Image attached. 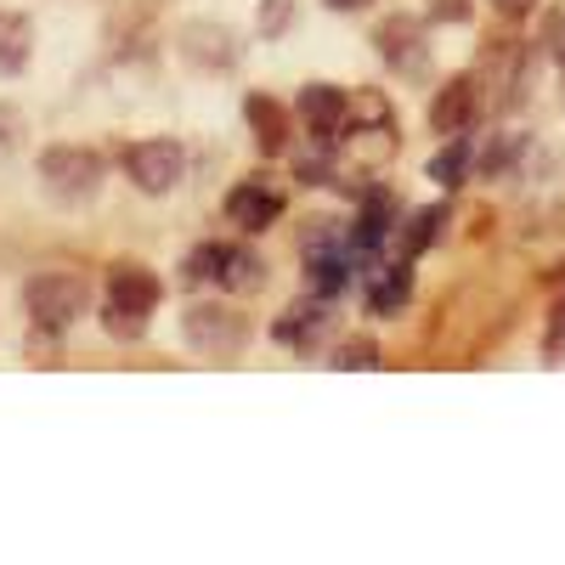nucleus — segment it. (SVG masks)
I'll return each instance as SVG.
<instances>
[{"label":"nucleus","mask_w":565,"mask_h":565,"mask_svg":"<svg viewBox=\"0 0 565 565\" xmlns=\"http://www.w3.org/2000/svg\"><path fill=\"white\" fill-rule=\"evenodd\" d=\"M159 300H164V282H159L148 266H114V271H108V306H114V311L153 317Z\"/></svg>","instance_id":"nucleus-7"},{"label":"nucleus","mask_w":565,"mask_h":565,"mask_svg":"<svg viewBox=\"0 0 565 565\" xmlns=\"http://www.w3.org/2000/svg\"><path fill=\"white\" fill-rule=\"evenodd\" d=\"M277 215H282V193L266 175H255V181H244V186H232V193H226V221L238 232H266Z\"/></svg>","instance_id":"nucleus-6"},{"label":"nucleus","mask_w":565,"mask_h":565,"mask_svg":"<svg viewBox=\"0 0 565 565\" xmlns=\"http://www.w3.org/2000/svg\"><path fill=\"white\" fill-rule=\"evenodd\" d=\"M221 255H226V244H199L193 255H186L181 277H186V282H215V277H221Z\"/></svg>","instance_id":"nucleus-19"},{"label":"nucleus","mask_w":565,"mask_h":565,"mask_svg":"<svg viewBox=\"0 0 565 565\" xmlns=\"http://www.w3.org/2000/svg\"><path fill=\"white\" fill-rule=\"evenodd\" d=\"M322 322H328V311H322L317 300H311V306L300 300V306H289V311L277 317V328H271V334H277L282 345H311V340L322 334Z\"/></svg>","instance_id":"nucleus-16"},{"label":"nucleus","mask_w":565,"mask_h":565,"mask_svg":"<svg viewBox=\"0 0 565 565\" xmlns=\"http://www.w3.org/2000/svg\"><path fill=\"white\" fill-rule=\"evenodd\" d=\"M441 226H447V210H441V204L418 210V215H413V226L402 232V255H407V260H413V255H424V249L436 244V232H441Z\"/></svg>","instance_id":"nucleus-17"},{"label":"nucleus","mask_w":565,"mask_h":565,"mask_svg":"<svg viewBox=\"0 0 565 565\" xmlns=\"http://www.w3.org/2000/svg\"><path fill=\"white\" fill-rule=\"evenodd\" d=\"M289 23H295V0H260V18H255L260 40H277V34H289Z\"/></svg>","instance_id":"nucleus-21"},{"label":"nucleus","mask_w":565,"mask_h":565,"mask_svg":"<svg viewBox=\"0 0 565 565\" xmlns=\"http://www.w3.org/2000/svg\"><path fill=\"white\" fill-rule=\"evenodd\" d=\"M537 45H543V52L565 68V7H554L548 18H543V34H537Z\"/></svg>","instance_id":"nucleus-22"},{"label":"nucleus","mask_w":565,"mask_h":565,"mask_svg":"<svg viewBox=\"0 0 565 565\" xmlns=\"http://www.w3.org/2000/svg\"><path fill=\"white\" fill-rule=\"evenodd\" d=\"M300 119L317 130V141H334L340 125L351 119V97L340 85H306L300 90Z\"/></svg>","instance_id":"nucleus-10"},{"label":"nucleus","mask_w":565,"mask_h":565,"mask_svg":"<svg viewBox=\"0 0 565 565\" xmlns=\"http://www.w3.org/2000/svg\"><path fill=\"white\" fill-rule=\"evenodd\" d=\"M380 57H385L391 68H402V74H418V68H424V29H418L413 18L385 23V29H380Z\"/></svg>","instance_id":"nucleus-11"},{"label":"nucleus","mask_w":565,"mask_h":565,"mask_svg":"<svg viewBox=\"0 0 565 565\" xmlns=\"http://www.w3.org/2000/svg\"><path fill=\"white\" fill-rule=\"evenodd\" d=\"M407 295H413V271H407V260L380 266V277H373V289H367V311H373V317H396V311L407 306Z\"/></svg>","instance_id":"nucleus-13"},{"label":"nucleus","mask_w":565,"mask_h":565,"mask_svg":"<svg viewBox=\"0 0 565 565\" xmlns=\"http://www.w3.org/2000/svg\"><path fill=\"white\" fill-rule=\"evenodd\" d=\"M543 356L548 362H559L565 356V295L554 300V311H548V328H543Z\"/></svg>","instance_id":"nucleus-23"},{"label":"nucleus","mask_w":565,"mask_h":565,"mask_svg":"<svg viewBox=\"0 0 565 565\" xmlns=\"http://www.w3.org/2000/svg\"><path fill=\"white\" fill-rule=\"evenodd\" d=\"M103 322H108V334L114 340H141V334H148V317H130V311H103Z\"/></svg>","instance_id":"nucleus-24"},{"label":"nucleus","mask_w":565,"mask_h":565,"mask_svg":"<svg viewBox=\"0 0 565 565\" xmlns=\"http://www.w3.org/2000/svg\"><path fill=\"white\" fill-rule=\"evenodd\" d=\"M334 367H340V373H367V367H380V345H373V340H345V345L334 351Z\"/></svg>","instance_id":"nucleus-20"},{"label":"nucleus","mask_w":565,"mask_h":565,"mask_svg":"<svg viewBox=\"0 0 565 565\" xmlns=\"http://www.w3.org/2000/svg\"><path fill=\"white\" fill-rule=\"evenodd\" d=\"M34 57V23L23 12H0V74H23Z\"/></svg>","instance_id":"nucleus-12"},{"label":"nucleus","mask_w":565,"mask_h":565,"mask_svg":"<svg viewBox=\"0 0 565 565\" xmlns=\"http://www.w3.org/2000/svg\"><path fill=\"white\" fill-rule=\"evenodd\" d=\"M125 170H130V181H136L148 199H164V193H175L181 175H186V153L175 148L170 136L130 141V148H125Z\"/></svg>","instance_id":"nucleus-4"},{"label":"nucleus","mask_w":565,"mask_h":565,"mask_svg":"<svg viewBox=\"0 0 565 565\" xmlns=\"http://www.w3.org/2000/svg\"><path fill=\"white\" fill-rule=\"evenodd\" d=\"M40 181H45V199L79 210L103 193V159L90 148H45L40 153Z\"/></svg>","instance_id":"nucleus-2"},{"label":"nucleus","mask_w":565,"mask_h":565,"mask_svg":"<svg viewBox=\"0 0 565 565\" xmlns=\"http://www.w3.org/2000/svg\"><path fill=\"white\" fill-rule=\"evenodd\" d=\"M244 119H249V130L260 141V153H282V148H289V119H282V108L271 97H249Z\"/></svg>","instance_id":"nucleus-15"},{"label":"nucleus","mask_w":565,"mask_h":565,"mask_svg":"<svg viewBox=\"0 0 565 565\" xmlns=\"http://www.w3.org/2000/svg\"><path fill=\"white\" fill-rule=\"evenodd\" d=\"M85 277L74 271H40L23 282V311L29 322L40 328V334H63V328H74L85 317Z\"/></svg>","instance_id":"nucleus-1"},{"label":"nucleus","mask_w":565,"mask_h":565,"mask_svg":"<svg viewBox=\"0 0 565 565\" xmlns=\"http://www.w3.org/2000/svg\"><path fill=\"white\" fill-rule=\"evenodd\" d=\"M521 148H526V141H521V136H509V141H492V148L481 153V170H487V175H498V170H509V164H514V153H521Z\"/></svg>","instance_id":"nucleus-25"},{"label":"nucleus","mask_w":565,"mask_h":565,"mask_svg":"<svg viewBox=\"0 0 565 565\" xmlns=\"http://www.w3.org/2000/svg\"><path fill=\"white\" fill-rule=\"evenodd\" d=\"M328 7H334V12H362L367 0H328Z\"/></svg>","instance_id":"nucleus-29"},{"label":"nucleus","mask_w":565,"mask_h":565,"mask_svg":"<svg viewBox=\"0 0 565 565\" xmlns=\"http://www.w3.org/2000/svg\"><path fill=\"white\" fill-rule=\"evenodd\" d=\"M260 282H266V260H260V255H249V249H232V244H226L215 289H226V295H255Z\"/></svg>","instance_id":"nucleus-14"},{"label":"nucleus","mask_w":565,"mask_h":565,"mask_svg":"<svg viewBox=\"0 0 565 565\" xmlns=\"http://www.w3.org/2000/svg\"><path fill=\"white\" fill-rule=\"evenodd\" d=\"M391 226H396V199L385 193V186H373V193L362 199V210H356V221H351V249L367 260L391 238Z\"/></svg>","instance_id":"nucleus-9"},{"label":"nucleus","mask_w":565,"mask_h":565,"mask_svg":"<svg viewBox=\"0 0 565 565\" xmlns=\"http://www.w3.org/2000/svg\"><path fill=\"white\" fill-rule=\"evenodd\" d=\"M430 18H436V23H463V18H469V0H436Z\"/></svg>","instance_id":"nucleus-27"},{"label":"nucleus","mask_w":565,"mask_h":565,"mask_svg":"<svg viewBox=\"0 0 565 565\" xmlns=\"http://www.w3.org/2000/svg\"><path fill=\"white\" fill-rule=\"evenodd\" d=\"M498 18H532L537 12V0H492Z\"/></svg>","instance_id":"nucleus-28"},{"label":"nucleus","mask_w":565,"mask_h":565,"mask_svg":"<svg viewBox=\"0 0 565 565\" xmlns=\"http://www.w3.org/2000/svg\"><path fill=\"white\" fill-rule=\"evenodd\" d=\"M476 114H481V90H476V79H469V74L447 79V85L436 90V103H430L436 136H463L469 125H476Z\"/></svg>","instance_id":"nucleus-8"},{"label":"nucleus","mask_w":565,"mask_h":565,"mask_svg":"<svg viewBox=\"0 0 565 565\" xmlns=\"http://www.w3.org/2000/svg\"><path fill=\"white\" fill-rule=\"evenodd\" d=\"M181 334H186V345H193V351L226 362V356H238L249 345V322L232 311V306H186Z\"/></svg>","instance_id":"nucleus-3"},{"label":"nucleus","mask_w":565,"mask_h":565,"mask_svg":"<svg viewBox=\"0 0 565 565\" xmlns=\"http://www.w3.org/2000/svg\"><path fill=\"white\" fill-rule=\"evenodd\" d=\"M463 170H469V141H463V136H452L447 148L430 159V181H441V186H458V181H463Z\"/></svg>","instance_id":"nucleus-18"},{"label":"nucleus","mask_w":565,"mask_h":565,"mask_svg":"<svg viewBox=\"0 0 565 565\" xmlns=\"http://www.w3.org/2000/svg\"><path fill=\"white\" fill-rule=\"evenodd\" d=\"M18 136H23V119H18V108H7V103H0V153H12V148H18Z\"/></svg>","instance_id":"nucleus-26"},{"label":"nucleus","mask_w":565,"mask_h":565,"mask_svg":"<svg viewBox=\"0 0 565 565\" xmlns=\"http://www.w3.org/2000/svg\"><path fill=\"white\" fill-rule=\"evenodd\" d=\"M175 52L193 63V68H204V74H226V68H238L244 45H238V34H232L226 23H215V18H193V23H181Z\"/></svg>","instance_id":"nucleus-5"}]
</instances>
